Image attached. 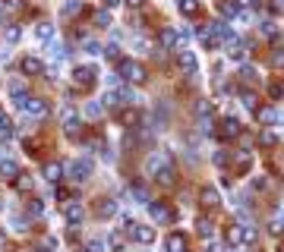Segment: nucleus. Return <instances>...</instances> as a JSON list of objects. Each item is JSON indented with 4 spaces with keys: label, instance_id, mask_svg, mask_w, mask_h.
Instances as JSON below:
<instances>
[{
    "label": "nucleus",
    "instance_id": "nucleus-41",
    "mask_svg": "<svg viewBox=\"0 0 284 252\" xmlns=\"http://www.w3.org/2000/svg\"><path fill=\"white\" fill-rule=\"evenodd\" d=\"M4 4H7L10 10H19V7H22V0H4Z\"/></svg>",
    "mask_w": 284,
    "mask_h": 252
},
{
    "label": "nucleus",
    "instance_id": "nucleus-7",
    "mask_svg": "<svg viewBox=\"0 0 284 252\" xmlns=\"http://www.w3.org/2000/svg\"><path fill=\"white\" fill-rule=\"evenodd\" d=\"M177 63H180V69H183L186 76H196V73H199V63H196V57H193V51H186V47H183L180 54H177Z\"/></svg>",
    "mask_w": 284,
    "mask_h": 252
},
{
    "label": "nucleus",
    "instance_id": "nucleus-1",
    "mask_svg": "<svg viewBox=\"0 0 284 252\" xmlns=\"http://www.w3.org/2000/svg\"><path fill=\"white\" fill-rule=\"evenodd\" d=\"M146 171L158 180V183H164V186H171L174 183V177H177V167L171 164V158H168V151H155L152 158L146 161Z\"/></svg>",
    "mask_w": 284,
    "mask_h": 252
},
{
    "label": "nucleus",
    "instance_id": "nucleus-47",
    "mask_svg": "<svg viewBox=\"0 0 284 252\" xmlns=\"http://www.w3.org/2000/svg\"><path fill=\"white\" fill-rule=\"evenodd\" d=\"M0 22H4V13H0Z\"/></svg>",
    "mask_w": 284,
    "mask_h": 252
},
{
    "label": "nucleus",
    "instance_id": "nucleus-9",
    "mask_svg": "<svg viewBox=\"0 0 284 252\" xmlns=\"http://www.w3.org/2000/svg\"><path fill=\"white\" fill-rule=\"evenodd\" d=\"M79 126H82V123H79V117H76L73 111H63V133L76 139V136H79Z\"/></svg>",
    "mask_w": 284,
    "mask_h": 252
},
{
    "label": "nucleus",
    "instance_id": "nucleus-23",
    "mask_svg": "<svg viewBox=\"0 0 284 252\" xmlns=\"http://www.w3.org/2000/svg\"><path fill=\"white\" fill-rule=\"evenodd\" d=\"M196 227H199V236H208V239L215 236V227H211V221H205V218H202V221H199Z\"/></svg>",
    "mask_w": 284,
    "mask_h": 252
},
{
    "label": "nucleus",
    "instance_id": "nucleus-3",
    "mask_svg": "<svg viewBox=\"0 0 284 252\" xmlns=\"http://www.w3.org/2000/svg\"><path fill=\"white\" fill-rule=\"evenodd\" d=\"M16 104H19L29 117H38V120L47 114V104H44L41 98H26V95H22V98H16Z\"/></svg>",
    "mask_w": 284,
    "mask_h": 252
},
{
    "label": "nucleus",
    "instance_id": "nucleus-36",
    "mask_svg": "<svg viewBox=\"0 0 284 252\" xmlns=\"http://www.w3.org/2000/svg\"><path fill=\"white\" fill-rule=\"evenodd\" d=\"M95 22H98L101 29H108V26H111V16H108V13H98V16H95Z\"/></svg>",
    "mask_w": 284,
    "mask_h": 252
},
{
    "label": "nucleus",
    "instance_id": "nucleus-31",
    "mask_svg": "<svg viewBox=\"0 0 284 252\" xmlns=\"http://www.w3.org/2000/svg\"><path fill=\"white\" fill-rule=\"evenodd\" d=\"M259 145L271 148V145H275V136H271V133H259Z\"/></svg>",
    "mask_w": 284,
    "mask_h": 252
},
{
    "label": "nucleus",
    "instance_id": "nucleus-38",
    "mask_svg": "<svg viewBox=\"0 0 284 252\" xmlns=\"http://www.w3.org/2000/svg\"><path fill=\"white\" fill-rule=\"evenodd\" d=\"M101 54H104V57H111V60H114V57H117V44H108V47H101Z\"/></svg>",
    "mask_w": 284,
    "mask_h": 252
},
{
    "label": "nucleus",
    "instance_id": "nucleus-11",
    "mask_svg": "<svg viewBox=\"0 0 284 252\" xmlns=\"http://www.w3.org/2000/svg\"><path fill=\"white\" fill-rule=\"evenodd\" d=\"M164 249H168V252H186V236L183 233H168Z\"/></svg>",
    "mask_w": 284,
    "mask_h": 252
},
{
    "label": "nucleus",
    "instance_id": "nucleus-16",
    "mask_svg": "<svg viewBox=\"0 0 284 252\" xmlns=\"http://www.w3.org/2000/svg\"><path fill=\"white\" fill-rule=\"evenodd\" d=\"M95 214H98V218H114V214H117V202L101 199L98 205H95Z\"/></svg>",
    "mask_w": 284,
    "mask_h": 252
},
{
    "label": "nucleus",
    "instance_id": "nucleus-25",
    "mask_svg": "<svg viewBox=\"0 0 284 252\" xmlns=\"http://www.w3.org/2000/svg\"><path fill=\"white\" fill-rule=\"evenodd\" d=\"M51 35H54V26H51V22H41V26H38V38L51 41Z\"/></svg>",
    "mask_w": 284,
    "mask_h": 252
},
{
    "label": "nucleus",
    "instance_id": "nucleus-40",
    "mask_svg": "<svg viewBox=\"0 0 284 252\" xmlns=\"http://www.w3.org/2000/svg\"><path fill=\"white\" fill-rule=\"evenodd\" d=\"M271 60H275V66H284V51H275V54H271Z\"/></svg>",
    "mask_w": 284,
    "mask_h": 252
},
{
    "label": "nucleus",
    "instance_id": "nucleus-5",
    "mask_svg": "<svg viewBox=\"0 0 284 252\" xmlns=\"http://www.w3.org/2000/svg\"><path fill=\"white\" fill-rule=\"evenodd\" d=\"M149 214H152L158 224H171V221H174V208L168 205V202H149Z\"/></svg>",
    "mask_w": 284,
    "mask_h": 252
},
{
    "label": "nucleus",
    "instance_id": "nucleus-4",
    "mask_svg": "<svg viewBox=\"0 0 284 252\" xmlns=\"http://www.w3.org/2000/svg\"><path fill=\"white\" fill-rule=\"evenodd\" d=\"M120 76L126 82H146V69H142V63H136V60H123V63H120Z\"/></svg>",
    "mask_w": 284,
    "mask_h": 252
},
{
    "label": "nucleus",
    "instance_id": "nucleus-2",
    "mask_svg": "<svg viewBox=\"0 0 284 252\" xmlns=\"http://www.w3.org/2000/svg\"><path fill=\"white\" fill-rule=\"evenodd\" d=\"M126 230H129V236H133L139 246H152V243H155V230H152L149 224H126Z\"/></svg>",
    "mask_w": 284,
    "mask_h": 252
},
{
    "label": "nucleus",
    "instance_id": "nucleus-19",
    "mask_svg": "<svg viewBox=\"0 0 284 252\" xmlns=\"http://www.w3.org/2000/svg\"><path fill=\"white\" fill-rule=\"evenodd\" d=\"M44 180L60 183V180H63V164H44Z\"/></svg>",
    "mask_w": 284,
    "mask_h": 252
},
{
    "label": "nucleus",
    "instance_id": "nucleus-24",
    "mask_svg": "<svg viewBox=\"0 0 284 252\" xmlns=\"http://www.w3.org/2000/svg\"><path fill=\"white\" fill-rule=\"evenodd\" d=\"M101 111H104L101 101H89V104H86V117H101Z\"/></svg>",
    "mask_w": 284,
    "mask_h": 252
},
{
    "label": "nucleus",
    "instance_id": "nucleus-15",
    "mask_svg": "<svg viewBox=\"0 0 284 252\" xmlns=\"http://www.w3.org/2000/svg\"><path fill=\"white\" fill-rule=\"evenodd\" d=\"M256 120H259L262 126H271V123H278V111H275V107H259V111H256Z\"/></svg>",
    "mask_w": 284,
    "mask_h": 252
},
{
    "label": "nucleus",
    "instance_id": "nucleus-37",
    "mask_svg": "<svg viewBox=\"0 0 284 252\" xmlns=\"http://www.w3.org/2000/svg\"><path fill=\"white\" fill-rule=\"evenodd\" d=\"M243 104L246 107H256V95L253 92H243Z\"/></svg>",
    "mask_w": 284,
    "mask_h": 252
},
{
    "label": "nucleus",
    "instance_id": "nucleus-48",
    "mask_svg": "<svg viewBox=\"0 0 284 252\" xmlns=\"http://www.w3.org/2000/svg\"><path fill=\"white\" fill-rule=\"evenodd\" d=\"M79 252H89V249H79Z\"/></svg>",
    "mask_w": 284,
    "mask_h": 252
},
{
    "label": "nucleus",
    "instance_id": "nucleus-17",
    "mask_svg": "<svg viewBox=\"0 0 284 252\" xmlns=\"http://www.w3.org/2000/svg\"><path fill=\"white\" fill-rule=\"evenodd\" d=\"M0 177H4V180H16L19 177V164L16 161H4V158H0Z\"/></svg>",
    "mask_w": 284,
    "mask_h": 252
},
{
    "label": "nucleus",
    "instance_id": "nucleus-14",
    "mask_svg": "<svg viewBox=\"0 0 284 252\" xmlns=\"http://www.w3.org/2000/svg\"><path fill=\"white\" fill-rule=\"evenodd\" d=\"M73 79L79 82V86H92V82H95V69L92 66H76L73 69Z\"/></svg>",
    "mask_w": 284,
    "mask_h": 252
},
{
    "label": "nucleus",
    "instance_id": "nucleus-22",
    "mask_svg": "<svg viewBox=\"0 0 284 252\" xmlns=\"http://www.w3.org/2000/svg\"><path fill=\"white\" fill-rule=\"evenodd\" d=\"M202 205H205V208H218V205H221L215 189H202Z\"/></svg>",
    "mask_w": 284,
    "mask_h": 252
},
{
    "label": "nucleus",
    "instance_id": "nucleus-32",
    "mask_svg": "<svg viewBox=\"0 0 284 252\" xmlns=\"http://www.w3.org/2000/svg\"><path fill=\"white\" fill-rule=\"evenodd\" d=\"M240 76H243L246 82H256V79H259V76H256V69H253V66H243V69H240Z\"/></svg>",
    "mask_w": 284,
    "mask_h": 252
},
{
    "label": "nucleus",
    "instance_id": "nucleus-12",
    "mask_svg": "<svg viewBox=\"0 0 284 252\" xmlns=\"http://www.w3.org/2000/svg\"><path fill=\"white\" fill-rule=\"evenodd\" d=\"M158 41H161V51H174V47H177V41H180V35H177L174 29H161Z\"/></svg>",
    "mask_w": 284,
    "mask_h": 252
},
{
    "label": "nucleus",
    "instance_id": "nucleus-20",
    "mask_svg": "<svg viewBox=\"0 0 284 252\" xmlns=\"http://www.w3.org/2000/svg\"><path fill=\"white\" fill-rule=\"evenodd\" d=\"M256 243V227L240 224V246H253Z\"/></svg>",
    "mask_w": 284,
    "mask_h": 252
},
{
    "label": "nucleus",
    "instance_id": "nucleus-34",
    "mask_svg": "<svg viewBox=\"0 0 284 252\" xmlns=\"http://www.w3.org/2000/svg\"><path fill=\"white\" fill-rule=\"evenodd\" d=\"M86 51H89V54H101V44L92 41V38H86Z\"/></svg>",
    "mask_w": 284,
    "mask_h": 252
},
{
    "label": "nucleus",
    "instance_id": "nucleus-10",
    "mask_svg": "<svg viewBox=\"0 0 284 252\" xmlns=\"http://www.w3.org/2000/svg\"><path fill=\"white\" fill-rule=\"evenodd\" d=\"M218 136H221V139H234V136H240V123H237L234 117L221 120V129H218Z\"/></svg>",
    "mask_w": 284,
    "mask_h": 252
},
{
    "label": "nucleus",
    "instance_id": "nucleus-39",
    "mask_svg": "<svg viewBox=\"0 0 284 252\" xmlns=\"http://www.w3.org/2000/svg\"><path fill=\"white\" fill-rule=\"evenodd\" d=\"M51 54H54V57H57V60H60V57H63V54H66V51H63V44H51Z\"/></svg>",
    "mask_w": 284,
    "mask_h": 252
},
{
    "label": "nucleus",
    "instance_id": "nucleus-35",
    "mask_svg": "<svg viewBox=\"0 0 284 252\" xmlns=\"http://www.w3.org/2000/svg\"><path fill=\"white\" fill-rule=\"evenodd\" d=\"M29 214H32V218H38V214H41V202H29Z\"/></svg>",
    "mask_w": 284,
    "mask_h": 252
},
{
    "label": "nucleus",
    "instance_id": "nucleus-30",
    "mask_svg": "<svg viewBox=\"0 0 284 252\" xmlns=\"http://www.w3.org/2000/svg\"><path fill=\"white\" fill-rule=\"evenodd\" d=\"M221 13L224 16H237V13H240V7H237V4H221Z\"/></svg>",
    "mask_w": 284,
    "mask_h": 252
},
{
    "label": "nucleus",
    "instance_id": "nucleus-28",
    "mask_svg": "<svg viewBox=\"0 0 284 252\" xmlns=\"http://www.w3.org/2000/svg\"><path fill=\"white\" fill-rule=\"evenodd\" d=\"M0 136H13V123H10V120H4V117H0Z\"/></svg>",
    "mask_w": 284,
    "mask_h": 252
},
{
    "label": "nucleus",
    "instance_id": "nucleus-18",
    "mask_svg": "<svg viewBox=\"0 0 284 252\" xmlns=\"http://www.w3.org/2000/svg\"><path fill=\"white\" fill-rule=\"evenodd\" d=\"M250 164H253V154L250 151H237V158H234V171L237 174H246V171H250Z\"/></svg>",
    "mask_w": 284,
    "mask_h": 252
},
{
    "label": "nucleus",
    "instance_id": "nucleus-46",
    "mask_svg": "<svg viewBox=\"0 0 284 252\" xmlns=\"http://www.w3.org/2000/svg\"><path fill=\"white\" fill-rule=\"evenodd\" d=\"M278 120H281V123H284V111H281V114H278Z\"/></svg>",
    "mask_w": 284,
    "mask_h": 252
},
{
    "label": "nucleus",
    "instance_id": "nucleus-26",
    "mask_svg": "<svg viewBox=\"0 0 284 252\" xmlns=\"http://www.w3.org/2000/svg\"><path fill=\"white\" fill-rule=\"evenodd\" d=\"M228 243H234V246H240V224H234L231 230H228Z\"/></svg>",
    "mask_w": 284,
    "mask_h": 252
},
{
    "label": "nucleus",
    "instance_id": "nucleus-8",
    "mask_svg": "<svg viewBox=\"0 0 284 252\" xmlns=\"http://www.w3.org/2000/svg\"><path fill=\"white\" fill-rule=\"evenodd\" d=\"M69 180H76V183H86V180L92 177V161H73L69 164Z\"/></svg>",
    "mask_w": 284,
    "mask_h": 252
},
{
    "label": "nucleus",
    "instance_id": "nucleus-43",
    "mask_svg": "<svg viewBox=\"0 0 284 252\" xmlns=\"http://www.w3.org/2000/svg\"><path fill=\"white\" fill-rule=\"evenodd\" d=\"M117 4H120V0H104V7H108V10H111V7H117Z\"/></svg>",
    "mask_w": 284,
    "mask_h": 252
},
{
    "label": "nucleus",
    "instance_id": "nucleus-33",
    "mask_svg": "<svg viewBox=\"0 0 284 252\" xmlns=\"http://www.w3.org/2000/svg\"><path fill=\"white\" fill-rule=\"evenodd\" d=\"M63 13H66V16H73V13H79V0H66Z\"/></svg>",
    "mask_w": 284,
    "mask_h": 252
},
{
    "label": "nucleus",
    "instance_id": "nucleus-29",
    "mask_svg": "<svg viewBox=\"0 0 284 252\" xmlns=\"http://www.w3.org/2000/svg\"><path fill=\"white\" fill-rule=\"evenodd\" d=\"M129 196H133L136 202H149V196H146V189H142V186H133V189H129Z\"/></svg>",
    "mask_w": 284,
    "mask_h": 252
},
{
    "label": "nucleus",
    "instance_id": "nucleus-6",
    "mask_svg": "<svg viewBox=\"0 0 284 252\" xmlns=\"http://www.w3.org/2000/svg\"><path fill=\"white\" fill-rule=\"evenodd\" d=\"M63 218H66L69 224H79L82 218H86V208H82V202H76V199L63 202Z\"/></svg>",
    "mask_w": 284,
    "mask_h": 252
},
{
    "label": "nucleus",
    "instance_id": "nucleus-13",
    "mask_svg": "<svg viewBox=\"0 0 284 252\" xmlns=\"http://www.w3.org/2000/svg\"><path fill=\"white\" fill-rule=\"evenodd\" d=\"M22 73H26V76H41L44 73V63H41L38 57H26V60H22Z\"/></svg>",
    "mask_w": 284,
    "mask_h": 252
},
{
    "label": "nucleus",
    "instance_id": "nucleus-27",
    "mask_svg": "<svg viewBox=\"0 0 284 252\" xmlns=\"http://www.w3.org/2000/svg\"><path fill=\"white\" fill-rule=\"evenodd\" d=\"M243 57H246V44H237V47L231 44V60H243Z\"/></svg>",
    "mask_w": 284,
    "mask_h": 252
},
{
    "label": "nucleus",
    "instance_id": "nucleus-44",
    "mask_svg": "<svg viewBox=\"0 0 284 252\" xmlns=\"http://www.w3.org/2000/svg\"><path fill=\"white\" fill-rule=\"evenodd\" d=\"M126 4H129V7H142V0H126Z\"/></svg>",
    "mask_w": 284,
    "mask_h": 252
},
{
    "label": "nucleus",
    "instance_id": "nucleus-21",
    "mask_svg": "<svg viewBox=\"0 0 284 252\" xmlns=\"http://www.w3.org/2000/svg\"><path fill=\"white\" fill-rule=\"evenodd\" d=\"M177 7H180L183 16H196V13H199V0H180Z\"/></svg>",
    "mask_w": 284,
    "mask_h": 252
},
{
    "label": "nucleus",
    "instance_id": "nucleus-42",
    "mask_svg": "<svg viewBox=\"0 0 284 252\" xmlns=\"http://www.w3.org/2000/svg\"><path fill=\"white\" fill-rule=\"evenodd\" d=\"M256 0H237V7H253Z\"/></svg>",
    "mask_w": 284,
    "mask_h": 252
},
{
    "label": "nucleus",
    "instance_id": "nucleus-45",
    "mask_svg": "<svg viewBox=\"0 0 284 252\" xmlns=\"http://www.w3.org/2000/svg\"><path fill=\"white\" fill-rule=\"evenodd\" d=\"M32 252H51V249H47V246H38V249H32Z\"/></svg>",
    "mask_w": 284,
    "mask_h": 252
}]
</instances>
